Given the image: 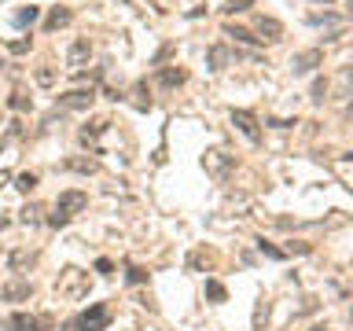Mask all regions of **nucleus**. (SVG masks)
<instances>
[{"mask_svg": "<svg viewBox=\"0 0 353 331\" xmlns=\"http://www.w3.org/2000/svg\"><path fill=\"white\" fill-rule=\"evenodd\" d=\"M92 59V44H88V37H81V41H74L70 44V52H66V63L74 66V70H81V66Z\"/></svg>", "mask_w": 353, "mask_h": 331, "instance_id": "obj_8", "label": "nucleus"}, {"mask_svg": "<svg viewBox=\"0 0 353 331\" xmlns=\"http://www.w3.org/2000/svg\"><path fill=\"white\" fill-rule=\"evenodd\" d=\"M92 99H96L92 88H74V92L59 96V107L63 110H85V107H92Z\"/></svg>", "mask_w": 353, "mask_h": 331, "instance_id": "obj_7", "label": "nucleus"}, {"mask_svg": "<svg viewBox=\"0 0 353 331\" xmlns=\"http://www.w3.org/2000/svg\"><path fill=\"white\" fill-rule=\"evenodd\" d=\"M316 66H324V52H320V48H305V52H298L294 59H291V70L294 74H313Z\"/></svg>", "mask_w": 353, "mask_h": 331, "instance_id": "obj_5", "label": "nucleus"}, {"mask_svg": "<svg viewBox=\"0 0 353 331\" xmlns=\"http://www.w3.org/2000/svg\"><path fill=\"white\" fill-rule=\"evenodd\" d=\"M258 250H261V254H269V258H283V250L269 247V243H265V239H258Z\"/></svg>", "mask_w": 353, "mask_h": 331, "instance_id": "obj_27", "label": "nucleus"}, {"mask_svg": "<svg viewBox=\"0 0 353 331\" xmlns=\"http://www.w3.org/2000/svg\"><path fill=\"white\" fill-rule=\"evenodd\" d=\"M148 4H151L154 11H162V15H165V11H173V0H148Z\"/></svg>", "mask_w": 353, "mask_h": 331, "instance_id": "obj_28", "label": "nucleus"}, {"mask_svg": "<svg viewBox=\"0 0 353 331\" xmlns=\"http://www.w3.org/2000/svg\"><path fill=\"white\" fill-rule=\"evenodd\" d=\"M33 22H37V8H22L15 15V26H33Z\"/></svg>", "mask_w": 353, "mask_h": 331, "instance_id": "obj_21", "label": "nucleus"}, {"mask_svg": "<svg viewBox=\"0 0 353 331\" xmlns=\"http://www.w3.org/2000/svg\"><path fill=\"white\" fill-rule=\"evenodd\" d=\"M203 166L210 177H217V181H225V177L232 173V166H236V154H228L225 148H210L203 154Z\"/></svg>", "mask_w": 353, "mask_h": 331, "instance_id": "obj_3", "label": "nucleus"}, {"mask_svg": "<svg viewBox=\"0 0 353 331\" xmlns=\"http://www.w3.org/2000/svg\"><path fill=\"white\" fill-rule=\"evenodd\" d=\"M11 107H15V110H22V107H26V96H22V92H15V99H11Z\"/></svg>", "mask_w": 353, "mask_h": 331, "instance_id": "obj_29", "label": "nucleus"}, {"mask_svg": "<svg viewBox=\"0 0 353 331\" xmlns=\"http://www.w3.org/2000/svg\"><path fill=\"white\" fill-rule=\"evenodd\" d=\"M8 181H11V173H8V170H0V188H4Z\"/></svg>", "mask_w": 353, "mask_h": 331, "instance_id": "obj_30", "label": "nucleus"}, {"mask_svg": "<svg viewBox=\"0 0 353 331\" xmlns=\"http://www.w3.org/2000/svg\"><path fill=\"white\" fill-rule=\"evenodd\" d=\"M55 291H59L63 298H70V302L85 298V294H88V272H81V269H63V272H59V283H55Z\"/></svg>", "mask_w": 353, "mask_h": 331, "instance_id": "obj_2", "label": "nucleus"}, {"mask_svg": "<svg viewBox=\"0 0 353 331\" xmlns=\"http://www.w3.org/2000/svg\"><path fill=\"white\" fill-rule=\"evenodd\" d=\"M0 232H4V217H0Z\"/></svg>", "mask_w": 353, "mask_h": 331, "instance_id": "obj_32", "label": "nucleus"}, {"mask_svg": "<svg viewBox=\"0 0 353 331\" xmlns=\"http://www.w3.org/2000/svg\"><path fill=\"white\" fill-rule=\"evenodd\" d=\"M313 331H331V328H313Z\"/></svg>", "mask_w": 353, "mask_h": 331, "instance_id": "obj_31", "label": "nucleus"}, {"mask_svg": "<svg viewBox=\"0 0 353 331\" xmlns=\"http://www.w3.org/2000/svg\"><path fill=\"white\" fill-rule=\"evenodd\" d=\"M11 328H15V331H37V320L26 317V313H15V317H11Z\"/></svg>", "mask_w": 353, "mask_h": 331, "instance_id": "obj_16", "label": "nucleus"}, {"mask_svg": "<svg viewBox=\"0 0 353 331\" xmlns=\"http://www.w3.org/2000/svg\"><path fill=\"white\" fill-rule=\"evenodd\" d=\"M258 33H261L258 41H280L283 37V26L276 19H258Z\"/></svg>", "mask_w": 353, "mask_h": 331, "instance_id": "obj_10", "label": "nucleus"}, {"mask_svg": "<svg viewBox=\"0 0 353 331\" xmlns=\"http://www.w3.org/2000/svg\"><path fill=\"white\" fill-rule=\"evenodd\" d=\"M85 206H88V195H85V192H63L59 199H55V214L48 217V225L63 228L66 221H70L74 214H81Z\"/></svg>", "mask_w": 353, "mask_h": 331, "instance_id": "obj_1", "label": "nucleus"}, {"mask_svg": "<svg viewBox=\"0 0 353 331\" xmlns=\"http://www.w3.org/2000/svg\"><path fill=\"white\" fill-rule=\"evenodd\" d=\"M232 126H236L243 137H247L250 143L261 140V129H258V118L250 114V110H232Z\"/></svg>", "mask_w": 353, "mask_h": 331, "instance_id": "obj_6", "label": "nucleus"}, {"mask_svg": "<svg viewBox=\"0 0 353 331\" xmlns=\"http://www.w3.org/2000/svg\"><path fill=\"white\" fill-rule=\"evenodd\" d=\"M225 63H228V48L225 44H214V48L206 52V66L210 70H225Z\"/></svg>", "mask_w": 353, "mask_h": 331, "instance_id": "obj_11", "label": "nucleus"}, {"mask_svg": "<svg viewBox=\"0 0 353 331\" xmlns=\"http://www.w3.org/2000/svg\"><path fill=\"white\" fill-rule=\"evenodd\" d=\"M265 320H269V302L261 298L258 309H254V331H261V328H265Z\"/></svg>", "mask_w": 353, "mask_h": 331, "instance_id": "obj_18", "label": "nucleus"}, {"mask_svg": "<svg viewBox=\"0 0 353 331\" xmlns=\"http://www.w3.org/2000/svg\"><path fill=\"white\" fill-rule=\"evenodd\" d=\"M324 99H327V81H324V77H316V81H313V103H324Z\"/></svg>", "mask_w": 353, "mask_h": 331, "instance_id": "obj_23", "label": "nucleus"}, {"mask_svg": "<svg viewBox=\"0 0 353 331\" xmlns=\"http://www.w3.org/2000/svg\"><path fill=\"white\" fill-rule=\"evenodd\" d=\"M37 85H44V88L55 85V70H52V66H41V70H37Z\"/></svg>", "mask_w": 353, "mask_h": 331, "instance_id": "obj_24", "label": "nucleus"}, {"mask_svg": "<svg viewBox=\"0 0 353 331\" xmlns=\"http://www.w3.org/2000/svg\"><path fill=\"white\" fill-rule=\"evenodd\" d=\"M254 4V0H225V8H221V11H225V15H239V11H247Z\"/></svg>", "mask_w": 353, "mask_h": 331, "instance_id": "obj_20", "label": "nucleus"}, {"mask_svg": "<svg viewBox=\"0 0 353 331\" xmlns=\"http://www.w3.org/2000/svg\"><path fill=\"white\" fill-rule=\"evenodd\" d=\"M103 129H107V121H103V118H96L92 126H85V129H81V140H85V143H96V137H99Z\"/></svg>", "mask_w": 353, "mask_h": 331, "instance_id": "obj_15", "label": "nucleus"}, {"mask_svg": "<svg viewBox=\"0 0 353 331\" xmlns=\"http://www.w3.org/2000/svg\"><path fill=\"white\" fill-rule=\"evenodd\" d=\"M70 19H74V11H70V8H55L52 15H48V30H63V26H70Z\"/></svg>", "mask_w": 353, "mask_h": 331, "instance_id": "obj_12", "label": "nucleus"}, {"mask_svg": "<svg viewBox=\"0 0 353 331\" xmlns=\"http://www.w3.org/2000/svg\"><path fill=\"white\" fill-rule=\"evenodd\" d=\"M225 37H236V41H243V44H258V37H250V33L239 30V26H225Z\"/></svg>", "mask_w": 353, "mask_h": 331, "instance_id": "obj_19", "label": "nucleus"}, {"mask_svg": "<svg viewBox=\"0 0 353 331\" xmlns=\"http://www.w3.org/2000/svg\"><path fill=\"white\" fill-rule=\"evenodd\" d=\"M107 328V305H92L88 313L74 320V331H103Z\"/></svg>", "mask_w": 353, "mask_h": 331, "instance_id": "obj_4", "label": "nucleus"}, {"mask_svg": "<svg viewBox=\"0 0 353 331\" xmlns=\"http://www.w3.org/2000/svg\"><path fill=\"white\" fill-rule=\"evenodd\" d=\"M22 225H41V206H26V210H22Z\"/></svg>", "mask_w": 353, "mask_h": 331, "instance_id": "obj_22", "label": "nucleus"}, {"mask_svg": "<svg viewBox=\"0 0 353 331\" xmlns=\"http://www.w3.org/2000/svg\"><path fill=\"white\" fill-rule=\"evenodd\" d=\"M206 294L214 298V302H225V287H221L217 280H210V283H206Z\"/></svg>", "mask_w": 353, "mask_h": 331, "instance_id": "obj_25", "label": "nucleus"}, {"mask_svg": "<svg viewBox=\"0 0 353 331\" xmlns=\"http://www.w3.org/2000/svg\"><path fill=\"white\" fill-rule=\"evenodd\" d=\"M8 48L15 52V55H22V52H30V37H19V41H11Z\"/></svg>", "mask_w": 353, "mask_h": 331, "instance_id": "obj_26", "label": "nucleus"}, {"mask_svg": "<svg viewBox=\"0 0 353 331\" xmlns=\"http://www.w3.org/2000/svg\"><path fill=\"white\" fill-rule=\"evenodd\" d=\"M15 188H19V192H33V188H37V173H19Z\"/></svg>", "mask_w": 353, "mask_h": 331, "instance_id": "obj_17", "label": "nucleus"}, {"mask_svg": "<svg viewBox=\"0 0 353 331\" xmlns=\"http://www.w3.org/2000/svg\"><path fill=\"white\" fill-rule=\"evenodd\" d=\"M159 81L165 88H173V85H184V70H173V66H165V70L159 74Z\"/></svg>", "mask_w": 353, "mask_h": 331, "instance_id": "obj_13", "label": "nucleus"}, {"mask_svg": "<svg viewBox=\"0 0 353 331\" xmlns=\"http://www.w3.org/2000/svg\"><path fill=\"white\" fill-rule=\"evenodd\" d=\"M316 4H320V0H316ZM324 4H331V0H324Z\"/></svg>", "mask_w": 353, "mask_h": 331, "instance_id": "obj_33", "label": "nucleus"}, {"mask_svg": "<svg viewBox=\"0 0 353 331\" xmlns=\"http://www.w3.org/2000/svg\"><path fill=\"white\" fill-rule=\"evenodd\" d=\"M30 291L33 287L26 280H11V283L0 287V298H4V302H22V298H30Z\"/></svg>", "mask_w": 353, "mask_h": 331, "instance_id": "obj_9", "label": "nucleus"}, {"mask_svg": "<svg viewBox=\"0 0 353 331\" xmlns=\"http://www.w3.org/2000/svg\"><path fill=\"white\" fill-rule=\"evenodd\" d=\"M63 166H66V170H74V173H96V162L92 159H66Z\"/></svg>", "mask_w": 353, "mask_h": 331, "instance_id": "obj_14", "label": "nucleus"}]
</instances>
